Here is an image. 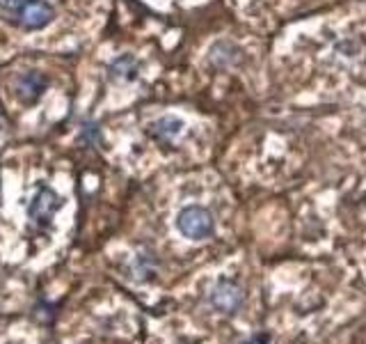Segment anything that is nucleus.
<instances>
[{
    "label": "nucleus",
    "mask_w": 366,
    "mask_h": 344,
    "mask_svg": "<svg viewBox=\"0 0 366 344\" xmlns=\"http://www.w3.org/2000/svg\"><path fill=\"white\" fill-rule=\"evenodd\" d=\"M177 227L186 239L202 241V239H208L215 232V220H213L211 211L195 204V206H186V209L179 211Z\"/></svg>",
    "instance_id": "obj_1"
},
{
    "label": "nucleus",
    "mask_w": 366,
    "mask_h": 344,
    "mask_svg": "<svg viewBox=\"0 0 366 344\" xmlns=\"http://www.w3.org/2000/svg\"><path fill=\"white\" fill-rule=\"evenodd\" d=\"M135 72H137L135 60L128 58V55L119 58V60H115V62L110 65V74L115 76V79H126V81H130V79H135Z\"/></svg>",
    "instance_id": "obj_7"
},
{
    "label": "nucleus",
    "mask_w": 366,
    "mask_h": 344,
    "mask_svg": "<svg viewBox=\"0 0 366 344\" xmlns=\"http://www.w3.org/2000/svg\"><path fill=\"white\" fill-rule=\"evenodd\" d=\"M243 298H245L243 289L231 280H220L211 289V305L220 310V312H226V315L236 312V310L243 305Z\"/></svg>",
    "instance_id": "obj_3"
},
{
    "label": "nucleus",
    "mask_w": 366,
    "mask_h": 344,
    "mask_svg": "<svg viewBox=\"0 0 366 344\" xmlns=\"http://www.w3.org/2000/svg\"><path fill=\"white\" fill-rule=\"evenodd\" d=\"M28 0H0V10L3 12H19Z\"/></svg>",
    "instance_id": "obj_8"
},
{
    "label": "nucleus",
    "mask_w": 366,
    "mask_h": 344,
    "mask_svg": "<svg viewBox=\"0 0 366 344\" xmlns=\"http://www.w3.org/2000/svg\"><path fill=\"white\" fill-rule=\"evenodd\" d=\"M57 206H60V197L50 191L48 186H41L37 195L32 197L28 213L37 225H48L50 218H53V213L57 211Z\"/></svg>",
    "instance_id": "obj_4"
},
{
    "label": "nucleus",
    "mask_w": 366,
    "mask_h": 344,
    "mask_svg": "<svg viewBox=\"0 0 366 344\" xmlns=\"http://www.w3.org/2000/svg\"><path fill=\"white\" fill-rule=\"evenodd\" d=\"M183 122L177 117H163L158 122H154L149 126V133L156 138V140H163V143H172L174 138L181 133Z\"/></svg>",
    "instance_id": "obj_6"
},
{
    "label": "nucleus",
    "mask_w": 366,
    "mask_h": 344,
    "mask_svg": "<svg viewBox=\"0 0 366 344\" xmlns=\"http://www.w3.org/2000/svg\"><path fill=\"white\" fill-rule=\"evenodd\" d=\"M53 7L46 0H28L19 10V25L23 30H41L53 21Z\"/></svg>",
    "instance_id": "obj_2"
},
{
    "label": "nucleus",
    "mask_w": 366,
    "mask_h": 344,
    "mask_svg": "<svg viewBox=\"0 0 366 344\" xmlns=\"http://www.w3.org/2000/svg\"><path fill=\"white\" fill-rule=\"evenodd\" d=\"M43 90H46V79L37 72L25 74L23 79H19V83H16V97H19V101L25 103V106L37 101Z\"/></svg>",
    "instance_id": "obj_5"
}]
</instances>
